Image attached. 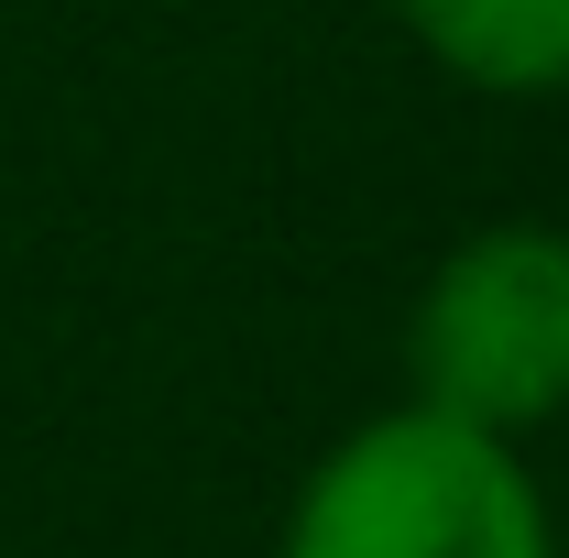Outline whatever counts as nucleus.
I'll return each instance as SVG.
<instances>
[{
    "instance_id": "obj_1",
    "label": "nucleus",
    "mask_w": 569,
    "mask_h": 558,
    "mask_svg": "<svg viewBox=\"0 0 569 558\" xmlns=\"http://www.w3.org/2000/svg\"><path fill=\"white\" fill-rule=\"evenodd\" d=\"M274 558H559V515L515 438L383 406L307 460Z\"/></svg>"
},
{
    "instance_id": "obj_2",
    "label": "nucleus",
    "mask_w": 569,
    "mask_h": 558,
    "mask_svg": "<svg viewBox=\"0 0 569 558\" xmlns=\"http://www.w3.org/2000/svg\"><path fill=\"white\" fill-rule=\"evenodd\" d=\"M406 406L515 449L569 417V219H482L427 263L406 307Z\"/></svg>"
},
{
    "instance_id": "obj_3",
    "label": "nucleus",
    "mask_w": 569,
    "mask_h": 558,
    "mask_svg": "<svg viewBox=\"0 0 569 558\" xmlns=\"http://www.w3.org/2000/svg\"><path fill=\"white\" fill-rule=\"evenodd\" d=\"M395 22L471 99H569V0H395Z\"/></svg>"
}]
</instances>
